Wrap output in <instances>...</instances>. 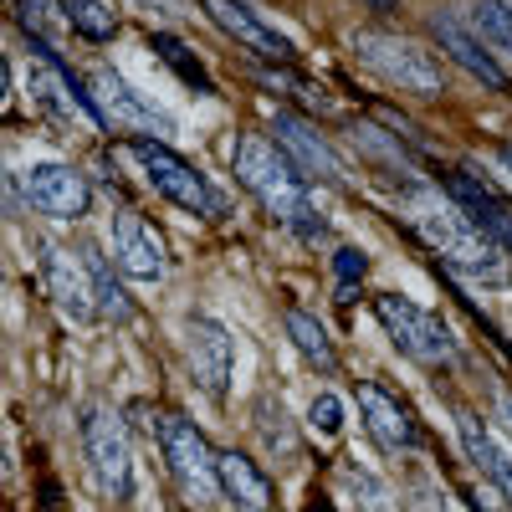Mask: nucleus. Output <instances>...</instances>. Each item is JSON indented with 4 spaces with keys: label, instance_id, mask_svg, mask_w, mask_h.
I'll use <instances>...</instances> for the list:
<instances>
[{
    "label": "nucleus",
    "instance_id": "nucleus-1",
    "mask_svg": "<svg viewBox=\"0 0 512 512\" xmlns=\"http://www.w3.org/2000/svg\"><path fill=\"white\" fill-rule=\"evenodd\" d=\"M400 216L405 226L431 246L446 267H456L461 277H472V282H487V287H502L512 272H507V251L466 216V210L446 195V185H405L400 195Z\"/></svg>",
    "mask_w": 512,
    "mask_h": 512
},
{
    "label": "nucleus",
    "instance_id": "nucleus-2",
    "mask_svg": "<svg viewBox=\"0 0 512 512\" xmlns=\"http://www.w3.org/2000/svg\"><path fill=\"white\" fill-rule=\"evenodd\" d=\"M231 169H236L241 190L262 205L282 231H292L297 241H323V236H328V221H323V210L313 205L308 175L282 154L277 139H267V134H241L236 149H231Z\"/></svg>",
    "mask_w": 512,
    "mask_h": 512
},
{
    "label": "nucleus",
    "instance_id": "nucleus-3",
    "mask_svg": "<svg viewBox=\"0 0 512 512\" xmlns=\"http://www.w3.org/2000/svg\"><path fill=\"white\" fill-rule=\"evenodd\" d=\"M349 47L379 82H390V88H400V93H415V98H441L446 93L441 62L425 47H415V41L395 36V31H369L364 26V31L349 36Z\"/></svg>",
    "mask_w": 512,
    "mask_h": 512
},
{
    "label": "nucleus",
    "instance_id": "nucleus-4",
    "mask_svg": "<svg viewBox=\"0 0 512 512\" xmlns=\"http://www.w3.org/2000/svg\"><path fill=\"white\" fill-rule=\"evenodd\" d=\"M128 159H139L149 190L164 195L169 205L190 210V216H226V195L210 185L190 159H180L164 139H144V134H139V139H128Z\"/></svg>",
    "mask_w": 512,
    "mask_h": 512
},
{
    "label": "nucleus",
    "instance_id": "nucleus-5",
    "mask_svg": "<svg viewBox=\"0 0 512 512\" xmlns=\"http://www.w3.org/2000/svg\"><path fill=\"white\" fill-rule=\"evenodd\" d=\"M374 313H379L384 333H390V344H395L405 359H415V364H425V369H451V364L461 359L451 328H446L436 313H425L420 303H410V297L379 292V297H374Z\"/></svg>",
    "mask_w": 512,
    "mask_h": 512
},
{
    "label": "nucleus",
    "instance_id": "nucleus-6",
    "mask_svg": "<svg viewBox=\"0 0 512 512\" xmlns=\"http://www.w3.org/2000/svg\"><path fill=\"white\" fill-rule=\"evenodd\" d=\"M154 436H159V451H164L169 472H175V482H180V492L190 502H210L221 492V456L210 451V441L195 431L185 415H159Z\"/></svg>",
    "mask_w": 512,
    "mask_h": 512
},
{
    "label": "nucleus",
    "instance_id": "nucleus-7",
    "mask_svg": "<svg viewBox=\"0 0 512 512\" xmlns=\"http://www.w3.org/2000/svg\"><path fill=\"white\" fill-rule=\"evenodd\" d=\"M82 451H88V472L108 502L134 497V451H128V431L113 410L82 415Z\"/></svg>",
    "mask_w": 512,
    "mask_h": 512
},
{
    "label": "nucleus",
    "instance_id": "nucleus-8",
    "mask_svg": "<svg viewBox=\"0 0 512 512\" xmlns=\"http://www.w3.org/2000/svg\"><path fill=\"white\" fill-rule=\"evenodd\" d=\"M21 195L36 216H52V221H82L93 205L88 175L72 164H31L21 175Z\"/></svg>",
    "mask_w": 512,
    "mask_h": 512
},
{
    "label": "nucleus",
    "instance_id": "nucleus-9",
    "mask_svg": "<svg viewBox=\"0 0 512 512\" xmlns=\"http://www.w3.org/2000/svg\"><path fill=\"white\" fill-rule=\"evenodd\" d=\"M36 251H41L36 267H41V282H47L52 303H57L72 323H88V318L98 313V277H93V267H82L77 256H72L67 246H57V241H41Z\"/></svg>",
    "mask_w": 512,
    "mask_h": 512
},
{
    "label": "nucleus",
    "instance_id": "nucleus-10",
    "mask_svg": "<svg viewBox=\"0 0 512 512\" xmlns=\"http://www.w3.org/2000/svg\"><path fill=\"white\" fill-rule=\"evenodd\" d=\"M272 134H277L282 154H287L297 169H303L308 180H328V185H338V190H349V164L333 154V144L318 134L308 118H297V113L277 108V113H272Z\"/></svg>",
    "mask_w": 512,
    "mask_h": 512
},
{
    "label": "nucleus",
    "instance_id": "nucleus-11",
    "mask_svg": "<svg viewBox=\"0 0 512 512\" xmlns=\"http://www.w3.org/2000/svg\"><path fill=\"white\" fill-rule=\"evenodd\" d=\"M185 359H190L195 384L221 405L226 390H231V369H236V338L216 318H190V328H185Z\"/></svg>",
    "mask_w": 512,
    "mask_h": 512
},
{
    "label": "nucleus",
    "instance_id": "nucleus-12",
    "mask_svg": "<svg viewBox=\"0 0 512 512\" xmlns=\"http://www.w3.org/2000/svg\"><path fill=\"white\" fill-rule=\"evenodd\" d=\"M93 98H98L103 118L118 123V128L154 134V139H169V134H175V118H169L154 98H144L139 88H128V82H123L113 67H98V72H93Z\"/></svg>",
    "mask_w": 512,
    "mask_h": 512
},
{
    "label": "nucleus",
    "instance_id": "nucleus-13",
    "mask_svg": "<svg viewBox=\"0 0 512 512\" xmlns=\"http://www.w3.org/2000/svg\"><path fill=\"white\" fill-rule=\"evenodd\" d=\"M354 395H359L364 431L379 441V451H390V456H410V451L420 446V431H415V420H410V410H405V400H400V395H390V390H384V384H374V379H364Z\"/></svg>",
    "mask_w": 512,
    "mask_h": 512
},
{
    "label": "nucleus",
    "instance_id": "nucleus-14",
    "mask_svg": "<svg viewBox=\"0 0 512 512\" xmlns=\"http://www.w3.org/2000/svg\"><path fill=\"white\" fill-rule=\"evenodd\" d=\"M205 16L216 21L231 41H241L246 52H256L262 62H277V67H287L292 57H297V47L277 31V26H267L262 16H256L246 0H205Z\"/></svg>",
    "mask_w": 512,
    "mask_h": 512
},
{
    "label": "nucleus",
    "instance_id": "nucleus-15",
    "mask_svg": "<svg viewBox=\"0 0 512 512\" xmlns=\"http://www.w3.org/2000/svg\"><path fill=\"white\" fill-rule=\"evenodd\" d=\"M113 262L134 282H159L164 277V241L139 210H118L113 221Z\"/></svg>",
    "mask_w": 512,
    "mask_h": 512
},
{
    "label": "nucleus",
    "instance_id": "nucleus-16",
    "mask_svg": "<svg viewBox=\"0 0 512 512\" xmlns=\"http://www.w3.org/2000/svg\"><path fill=\"white\" fill-rule=\"evenodd\" d=\"M446 195L466 210V216H472L507 256H512V200H502L487 180H477L472 169H451L446 175Z\"/></svg>",
    "mask_w": 512,
    "mask_h": 512
},
{
    "label": "nucleus",
    "instance_id": "nucleus-17",
    "mask_svg": "<svg viewBox=\"0 0 512 512\" xmlns=\"http://www.w3.org/2000/svg\"><path fill=\"white\" fill-rule=\"evenodd\" d=\"M431 36L441 41V52H446L461 72H472L477 82H487L492 93H507V88H512V77H507V72H502V62H497V57L482 47V36H472V31H466L456 16L436 11V16H431Z\"/></svg>",
    "mask_w": 512,
    "mask_h": 512
},
{
    "label": "nucleus",
    "instance_id": "nucleus-18",
    "mask_svg": "<svg viewBox=\"0 0 512 512\" xmlns=\"http://www.w3.org/2000/svg\"><path fill=\"white\" fill-rule=\"evenodd\" d=\"M461 446H466V456L477 461V472H482V477L507 497V507H512V451L497 446V436L487 431L482 415H461Z\"/></svg>",
    "mask_w": 512,
    "mask_h": 512
},
{
    "label": "nucleus",
    "instance_id": "nucleus-19",
    "mask_svg": "<svg viewBox=\"0 0 512 512\" xmlns=\"http://www.w3.org/2000/svg\"><path fill=\"white\" fill-rule=\"evenodd\" d=\"M221 492L241 512H267L272 507V477L241 451H221Z\"/></svg>",
    "mask_w": 512,
    "mask_h": 512
},
{
    "label": "nucleus",
    "instance_id": "nucleus-20",
    "mask_svg": "<svg viewBox=\"0 0 512 512\" xmlns=\"http://www.w3.org/2000/svg\"><path fill=\"white\" fill-rule=\"evenodd\" d=\"M149 47L159 52V62H164V67H175V77L185 82V88H190L195 98H216V82H210V72L200 67V57L185 47V41H175L169 31H154V36H149Z\"/></svg>",
    "mask_w": 512,
    "mask_h": 512
},
{
    "label": "nucleus",
    "instance_id": "nucleus-21",
    "mask_svg": "<svg viewBox=\"0 0 512 512\" xmlns=\"http://www.w3.org/2000/svg\"><path fill=\"white\" fill-rule=\"evenodd\" d=\"M282 323H287V338L297 344V354H303L313 369H323V374H333V369H338V354H333L328 333H323V323H318L313 313H303V308H287V313H282Z\"/></svg>",
    "mask_w": 512,
    "mask_h": 512
},
{
    "label": "nucleus",
    "instance_id": "nucleus-22",
    "mask_svg": "<svg viewBox=\"0 0 512 512\" xmlns=\"http://www.w3.org/2000/svg\"><path fill=\"white\" fill-rule=\"evenodd\" d=\"M57 6L82 41H113L118 36V11L108 0H57Z\"/></svg>",
    "mask_w": 512,
    "mask_h": 512
},
{
    "label": "nucleus",
    "instance_id": "nucleus-23",
    "mask_svg": "<svg viewBox=\"0 0 512 512\" xmlns=\"http://www.w3.org/2000/svg\"><path fill=\"white\" fill-rule=\"evenodd\" d=\"M472 26H477L482 47H487L492 57H507V62H512V6H502V0H477Z\"/></svg>",
    "mask_w": 512,
    "mask_h": 512
},
{
    "label": "nucleus",
    "instance_id": "nucleus-24",
    "mask_svg": "<svg viewBox=\"0 0 512 512\" xmlns=\"http://www.w3.org/2000/svg\"><path fill=\"white\" fill-rule=\"evenodd\" d=\"M16 21L31 41H47V47H57V31L67 26L62 6H52V0H16Z\"/></svg>",
    "mask_w": 512,
    "mask_h": 512
},
{
    "label": "nucleus",
    "instance_id": "nucleus-25",
    "mask_svg": "<svg viewBox=\"0 0 512 512\" xmlns=\"http://www.w3.org/2000/svg\"><path fill=\"white\" fill-rule=\"evenodd\" d=\"M82 256H88V267H93V277H98V313H103V318H113V323H123V318L134 313V308H128V297H123V287L113 282L108 262H103V256H98V246H82Z\"/></svg>",
    "mask_w": 512,
    "mask_h": 512
},
{
    "label": "nucleus",
    "instance_id": "nucleus-26",
    "mask_svg": "<svg viewBox=\"0 0 512 512\" xmlns=\"http://www.w3.org/2000/svg\"><path fill=\"white\" fill-rule=\"evenodd\" d=\"M308 415H313V425H318L323 436H338V425H344V405H338V395H333V390H318Z\"/></svg>",
    "mask_w": 512,
    "mask_h": 512
},
{
    "label": "nucleus",
    "instance_id": "nucleus-27",
    "mask_svg": "<svg viewBox=\"0 0 512 512\" xmlns=\"http://www.w3.org/2000/svg\"><path fill=\"white\" fill-rule=\"evenodd\" d=\"M333 272H338V282H344V292H349L354 282H364V272H369V256H364L359 246H338V256H333Z\"/></svg>",
    "mask_w": 512,
    "mask_h": 512
},
{
    "label": "nucleus",
    "instance_id": "nucleus-28",
    "mask_svg": "<svg viewBox=\"0 0 512 512\" xmlns=\"http://www.w3.org/2000/svg\"><path fill=\"white\" fill-rule=\"evenodd\" d=\"M139 11H149V16H164V21H180L185 16V0H134Z\"/></svg>",
    "mask_w": 512,
    "mask_h": 512
},
{
    "label": "nucleus",
    "instance_id": "nucleus-29",
    "mask_svg": "<svg viewBox=\"0 0 512 512\" xmlns=\"http://www.w3.org/2000/svg\"><path fill=\"white\" fill-rule=\"evenodd\" d=\"M41 512H62V487L47 477V482H41Z\"/></svg>",
    "mask_w": 512,
    "mask_h": 512
},
{
    "label": "nucleus",
    "instance_id": "nucleus-30",
    "mask_svg": "<svg viewBox=\"0 0 512 512\" xmlns=\"http://www.w3.org/2000/svg\"><path fill=\"white\" fill-rule=\"evenodd\" d=\"M359 6H369V11H379V16H390V11L400 6V0H359Z\"/></svg>",
    "mask_w": 512,
    "mask_h": 512
},
{
    "label": "nucleus",
    "instance_id": "nucleus-31",
    "mask_svg": "<svg viewBox=\"0 0 512 512\" xmlns=\"http://www.w3.org/2000/svg\"><path fill=\"white\" fill-rule=\"evenodd\" d=\"M410 512H446V507H441V502H436V497H420V502H415V507H410Z\"/></svg>",
    "mask_w": 512,
    "mask_h": 512
},
{
    "label": "nucleus",
    "instance_id": "nucleus-32",
    "mask_svg": "<svg viewBox=\"0 0 512 512\" xmlns=\"http://www.w3.org/2000/svg\"><path fill=\"white\" fill-rule=\"evenodd\" d=\"M497 164L507 169V180H512V144H502V149H497Z\"/></svg>",
    "mask_w": 512,
    "mask_h": 512
},
{
    "label": "nucleus",
    "instance_id": "nucleus-33",
    "mask_svg": "<svg viewBox=\"0 0 512 512\" xmlns=\"http://www.w3.org/2000/svg\"><path fill=\"white\" fill-rule=\"evenodd\" d=\"M502 415H507V425H512V395H507V400H502Z\"/></svg>",
    "mask_w": 512,
    "mask_h": 512
},
{
    "label": "nucleus",
    "instance_id": "nucleus-34",
    "mask_svg": "<svg viewBox=\"0 0 512 512\" xmlns=\"http://www.w3.org/2000/svg\"><path fill=\"white\" fill-rule=\"evenodd\" d=\"M502 6H512V0H502Z\"/></svg>",
    "mask_w": 512,
    "mask_h": 512
}]
</instances>
